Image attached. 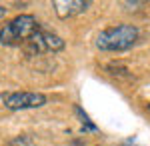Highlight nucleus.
I'll use <instances>...</instances> for the list:
<instances>
[{
  "label": "nucleus",
  "mask_w": 150,
  "mask_h": 146,
  "mask_svg": "<svg viewBox=\"0 0 150 146\" xmlns=\"http://www.w3.org/2000/svg\"><path fill=\"white\" fill-rule=\"evenodd\" d=\"M46 104V96L40 92H10L4 94V106L10 110H28Z\"/></svg>",
  "instance_id": "7ed1b4c3"
},
{
  "label": "nucleus",
  "mask_w": 150,
  "mask_h": 146,
  "mask_svg": "<svg viewBox=\"0 0 150 146\" xmlns=\"http://www.w3.org/2000/svg\"><path fill=\"white\" fill-rule=\"evenodd\" d=\"M90 6V2H82V0H56L54 8L60 18H70L74 14H80Z\"/></svg>",
  "instance_id": "39448f33"
},
{
  "label": "nucleus",
  "mask_w": 150,
  "mask_h": 146,
  "mask_svg": "<svg viewBox=\"0 0 150 146\" xmlns=\"http://www.w3.org/2000/svg\"><path fill=\"white\" fill-rule=\"evenodd\" d=\"M138 40V28L132 24H118L112 28H106L98 34L96 46L104 52H120L128 50L130 46L136 44Z\"/></svg>",
  "instance_id": "f257e3e1"
},
{
  "label": "nucleus",
  "mask_w": 150,
  "mask_h": 146,
  "mask_svg": "<svg viewBox=\"0 0 150 146\" xmlns=\"http://www.w3.org/2000/svg\"><path fill=\"white\" fill-rule=\"evenodd\" d=\"M28 44H30V48L34 52H56V50L64 48V40L60 36H56V34L48 32V30L38 28L36 34L28 40Z\"/></svg>",
  "instance_id": "20e7f679"
},
{
  "label": "nucleus",
  "mask_w": 150,
  "mask_h": 146,
  "mask_svg": "<svg viewBox=\"0 0 150 146\" xmlns=\"http://www.w3.org/2000/svg\"><path fill=\"white\" fill-rule=\"evenodd\" d=\"M40 26L36 22L32 14H20L16 18H12L8 24H4V28L0 30V44H20V42H28L36 34Z\"/></svg>",
  "instance_id": "f03ea898"
},
{
  "label": "nucleus",
  "mask_w": 150,
  "mask_h": 146,
  "mask_svg": "<svg viewBox=\"0 0 150 146\" xmlns=\"http://www.w3.org/2000/svg\"><path fill=\"white\" fill-rule=\"evenodd\" d=\"M148 112H150V104H148Z\"/></svg>",
  "instance_id": "0eeeda50"
},
{
  "label": "nucleus",
  "mask_w": 150,
  "mask_h": 146,
  "mask_svg": "<svg viewBox=\"0 0 150 146\" xmlns=\"http://www.w3.org/2000/svg\"><path fill=\"white\" fill-rule=\"evenodd\" d=\"M4 14H6V10H4V8H2V6H0V18H2V16H4Z\"/></svg>",
  "instance_id": "423d86ee"
}]
</instances>
